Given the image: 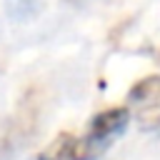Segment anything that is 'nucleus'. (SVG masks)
Returning a JSON list of instances; mask_svg holds the SVG:
<instances>
[{
    "instance_id": "7ed1b4c3",
    "label": "nucleus",
    "mask_w": 160,
    "mask_h": 160,
    "mask_svg": "<svg viewBox=\"0 0 160 160\" xmlns=\"http://www.w3.org/2000/svg\"><path fill=\"white\" fill-rule=\"evenodd\" d=\"M38 160H80V155H78V138L60 135Z\"/></svg>"
},
{
    "instance_id": "f257e3e1",
    "label": "nucleus",
    "mask_w": 160,
    "mask_h": 160,
    "mask_svg": "<svg viewBox=\"0 0 160 160\" xmlns=\"http://www.w3.org/2000/svg\"><path fill=\"white\" fill-rule=\"evenodd\" d=\"M130 120H132V115H130L128 105L125 108H108V110L98 112L90 120L85 135L78 138V155H80V160H98V158H102L112 148V142L128 130Z\"/></svg>"
},
{
    "instance_id": "f03ea898",
    "label": "nucleus",
    "mask_w": 160,
    "mask_h": 160,
    "mask_svg": "<svg viewBox=\"0 0 160 160\" xmlns=\"http://www.w3.org/2000/svg\"><path fill=\"white\" fill-rule=\"evenodd\" d=\"M128 108L142 132L160 135V75L140 78L128 92Z\"/></svg>"
},
{
    "instance_id": "20e7f679",
    "label": "nucleus",
    "mask_w": 160,
    "mask_h": 160,
    "mask_svg": "<svg viewBox=\"0 0 160 160\" xmlns=\"http://www.w3.org/2000/svg\"><path fill=\"white\" fill-rule=\"evenodd\" d=\"M5 5L15 20H28L38 12V0H8Z\"/></svg>"
}]
</instances>
